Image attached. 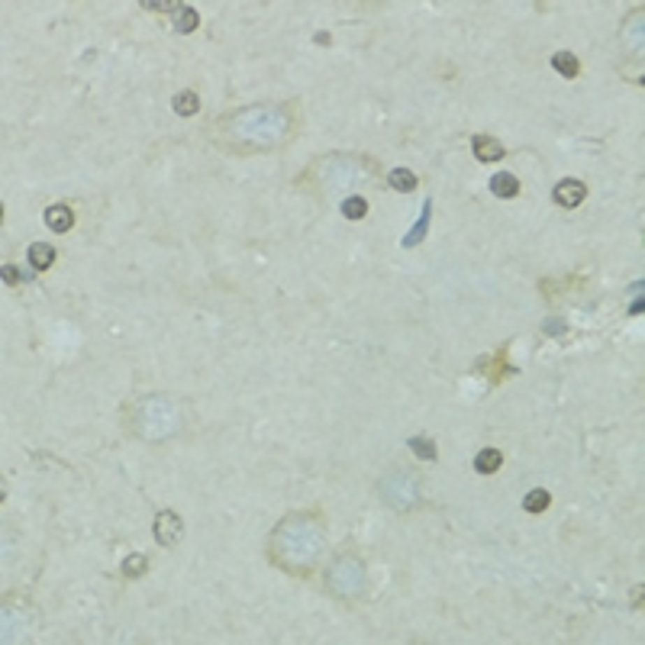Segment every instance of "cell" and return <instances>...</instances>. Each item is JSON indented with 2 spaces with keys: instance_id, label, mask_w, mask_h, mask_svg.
Listing matches in <instances>:
<instances>
[{
  "instance_id": "cell-1",
  "label": "cell",
  "mask_w": 645,
  "mask_h": 645,
  "mask_svg": "<svg viewBox=\"0 0 645 645\" xmlns=\"http://www.w3.org/2000/svg\"><path fill=\"white\" fill-rule=\"evenodd\" d=\"M552 197H555V203H558V207L574 210V207H581V203H584L587 187H584V181H578V177H562V181L555 184Z\"/></svg>"
},
{
  "instance_id": "cell-2",
  "label": "cell",
  "mask_w": 645,
  "mask_h": 645,
  "mask_svg": "<svg viewBox=\"0 0 645 645\" xmlns=\"http://www.w3.org/2000/svg\"><path fill=\"white\" fill-rule=\"evenodd\" d=\"M155 539H159V545H175L181 539V520H177V513L161 510L155 516Z\"/></svg>"
},
{
  "instance_id": "cell-3",
  "label": "cell",
  "mask_w": 645,
  "mask_h": 645,
  "mask_svg": "<svg viewBox=\"0 0 645 645\" xmlns=\"http://www.w3.org/2000/svg\"><path fill=\"white\" fill-rule=\"evenodd\" d=\"M471 149H474V155H478V161H500L503 159V143H497L494 136H484V133H478L474 139H471Z\"/></svg>"
},
{
  "instance_id": "cell-4",
  "label": "cell",
  "mask_w": 645,
  "mask_h": 645,
  "mask_svg": "<svg viewBox=\"0 0 645 645\" xmlns=\"http://www.w3.org/2000/svg\"><path fill=\"white\" fill-rule=\"evenodd\" d=\"M45 226H49L52 233H68V229L75 226V213H71V207H65V203H52V207L45 210Z\"/></svg>"
},
{
  "instance_id": "cell-5",
  "label": "cell",
  "mask_w": 645,
  "mask_h": 645,
  "mask_svg": "<svg viewBox=\"0 0 645 645\" xmlns=\"http://www.w3.org/2000/svg\"><path fill=\"white\" fill-rule=\"evenodd\" d=\"M26 259H29V265H33L36 271H49L52 265H55V245L33 242L29 245V252H26Z\"/></svg>"
},
{
  "instance_id": "cell-6",
  "label": "cell",
  "mask_w": 645,
  "mask_h": 645,
  "mask_svg": "<svg viewBox=\"0 0 645 645\" xmlns=\"http://www.w3.org/2000/svg\"><path fill=\"white\" fill-rule=\"evenodd\" d=\"M491 194H497L500 201H513L516 194H520V181L510 175V171H497L491 177Z\"/></svg>"
},
{
  "instance_id": "cell-7",
  "label": "cell",
  "mask_w": 645,
  "mask_h": 645,
  "mask_svg": "<svg viewBox=\"0 0 645 645\" xmlns=\"http://www.w3.org/2000/svg\"><path fill=\"white\" fill-rule=\"evenodd\" d=\"M552 68L558 71L562 78H578L581 75V59L574 55V52H555L552 55Z\"/></svg>"
},
{
  "instance_id": "cell-8",
  "label": "cell",
  "mask_w": 645,
  "mask_h": 645,
  "mask_svg": "<svg viewBox=\"0 0 645 645\" xmlns=\"http://www.w3.org/2000/svg\"><path fill=\"white\" fill-rule=\"evenodd\" d=\"M500 465H503L500 449H481L478 458H474V471H478V474H497Z\"/></svg>"
},
{
  "instance_id": "cell-9",
  "label": "cell",
  "mask_w": 645,
  "mask_h": 645,
  "mask_svg": "<svg viewBox=\"0 0 645 645\" xmlns=\"http://www.w3.org/2000/svg\"><path fill=\"white\" fill-rule=\"evenodd\" d=\"M171 110H175L177 117H194V113H197V110H201V97H197V94L194 91H177L175 97H171Z\"/></svg>"
},
{
  "instance_id": "cell-10",
  "label": "cell",
  "mask_w": 645,
  "mask_h": 645,
  "mask_svg": "<svg viewBox=\"0 0 645 645\" xmlns=\"http://www.w3.org/2000/svg\"><path fill=\"white\" fill-rule=\"evenodd\" d=\"M387 184L394 187V191H416V175H413L410 168H394V171H391V175H387Z\"/></svg>"
},
{
  "instance_id": "cell-11",
  "label": "cell",
  "mask_w": 645,
  "mask_h": 645,
  "mask_svg": "<svg viewBox=\"0 0 645 645\" xmlns=\"http://www.w3.org/2000/svg\"><path fill=\"white\" fill-rule=\"evenodd\" d=\"M197 26H201V13H197L194 7H177L175 10V29L177 33L187 36V33H194Z\"/></svg>"
},
{
  "instance_id": "cell-12",
  "label": "cell",
  "mask_w": 645,
  "mask_h": 645,
  "mask_svg": "<svg viewBox=\"0 0 645 645\" xmlns=\"http://www.w3.org/2000/svg\"><path fill=\"white\" fill-rule=\"evenodd\" d=\"M549 503H552V494H549L545 487H532V491L523 497L526 513H542V510H549Z\"/></svg>"
},
{
  "instance_id": "cell-13",
  "label": "cell",
  "mask_w": 645,
  "mask_h": 645,
  "mask_svg": "<svg viewBox=\"0 0 645 645\" xmlns=\"http://www.w3.org/2000/svg\"><path fill=\"white\" fill-rule=\"evenodd\" d=\"M342 217L345 219H365V217H368V201H365V197H358V194H355V197H349V201L342 203Z\"/></svg>"
},
{
  "instance_id": "cell-14",
  "label": "cell",
  "mask_w": 645,
  "mask_h": 645,
  "mask_svg": "<svg viewBox=\"0 0 645 645\" xmlns=\"http://www.w3.org/2000/svg\"><path fill=\"white\" fill-rule=\"evenodd\" d=\"M149 571V558L145 555H129L123 562V578H129V581H136L139 574H145Z\"/></svg>"
},
{
  "instance_id": "cell-15",
  "label": "cell",
  "mask_w": 645,
  "mask_h": 645,
  "mask_svg": "<svg viewBox=\"0 0 645 645\" xmlns=\"http://www.w3.org/2000/svg\"><path fill=\"white\" fill-rule=\"evenodd\" d=\"M410 449H416V455H419V458H426V461L436 458V442H433V439H426V436L410 439Z\"/></svg>"
},
{
  "instance_id": "cell-16",
  "label": "cell",
  "mask_w": 645,
  "mask_h": 645,
  "mask_svg": "<svg viewBox=\"0 0 645 645\" xmlns=\"http://www.w3.org/2000/svg\"><path fill=\"white\" fill-rule=\"evenodd\" d=\"M17 265H3V281H7V284H20V275H17Z\"/></svg>"
},
{
  "instance_id": "cell-17",
  "label": "cell",
  "mask_w": 645,
  "mask_h": 645,
  "mask_svg": "<svg viewBox=\"0 0 645 645\" xmlns=\"http://www.w3.org/2000/svg\"><path fill=\"white\" fill-rule=\"evenodd\" d=\"M145 10H168V3H143Z\"/></svg>"
},
{
  "instance_id": "cell-18",
  "label": "cell",
  "mask_w": 645,
  "mask_h": 645,
  "mask_svg": "<svg viewBox=\"0 0 645 645\" xmlns=\"http://www.w3.org/2000/svg\"><path fill=\"white\" fill-rule=\"evenodd\" d=\"M317 42L319 45H329V33H317Z\"/></svg>"
}]
</instances>
